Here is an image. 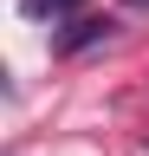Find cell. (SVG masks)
<instances>
[{"instance_id":"cell-1","label":"cell","mask_w":149,"mask_h":156,"mask_svg":"<svg viewBox=\"0 0 149 156\" xmlns=\"http://www.w3.org/2000/svg\"><path fill=\"white\" fill-rule=\"evenodd\" d=\"M110 33H117L110 13H71L65 26L52 33V52H59V58H78V52H91V46H104Z\"/></svg>"},{"instance_id":"cell-2","label":"cell","mask_w":149,"mask_h":156,"mask_svg":"<svg viewBox=\"0 0 149 156\" xmlns=\"http://www.w3.org/2000/svg\"><path fill=\"white\" fill-rule=\"evenodd\" d=\"M20 7H26L32 20H71V13L84 7V0H20Z\"/></svg>"},{"instance_id":"cell-3","label":"cell","mask_w":149,"mask_h":156,"mask_svg":"<svg viewBox=\"0 0 149 156\" xmlns=\"http://www.w3.org/2000/svg\"><path fill=\"white\" fill-rule=\"evenodd\" d=\"M130 7H149V0H130Z\"/></svg>"}]
</instances>
